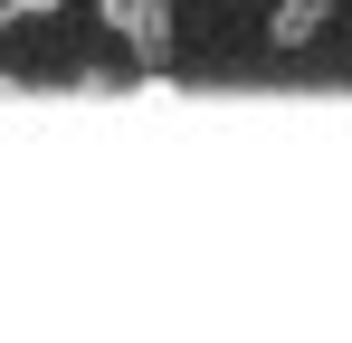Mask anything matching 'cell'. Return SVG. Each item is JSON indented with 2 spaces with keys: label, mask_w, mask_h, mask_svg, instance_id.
<instances>
[{
  "label": "cell",
  "mask_w": 352,
  "mask_h": 343,
  "mask_svg": "<svg viewBox=\"0 0 352 343\" xmlns=\"http://www.w3.org/2000/svg\"><path fill=\"white\" fill-rule=\"evenodd\" d=\"M105 29H124L133 57H162V48H172V10H162V0H105Z\"/></svg>",
  "instance_id": "1"
},
{
  "label": "cell",
  "mask_w": 352,
  "mask_h": 343,
  "mask_svg": "<svg viewBox=\"0 0 352 343\" xmlns=\"http://www.w3.org/2000/svg\"><path fill=\"white\" fill-rule=\"evenodd\" d=\"M324 19H333V0H276V19H267V29H276V48H305Z\"/></svg>",
  "instance_id": "2"
},
{
  "label": "cell",
  "mask_w": 352,
  "mask_h": 343,
  "mask_svg": "<svg viewBox=\"0 0 352 343\" xmlns=\"http://www.w3.org/2000/svg\"><path fill=\"white\" fill-rule=\"evenodd\" d=\"M58 0H0V19H48Z\"/></svg>",
  "instance_id": "3"
}]
</instances>
